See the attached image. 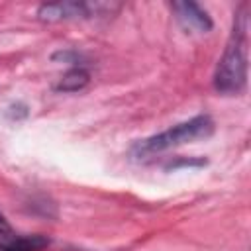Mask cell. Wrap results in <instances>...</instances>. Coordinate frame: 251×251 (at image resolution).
<instances>
[{"instance_id": "5b68a950", "label": "cell", "mask_w": 251, "mask_h": 251, "mask_svg": "<svg viewBox=\"0 0 251 251\" xmlns=\"http://www.w3.org/2000/svg\"><path fill=\"white\" fill-rule=\"evenodd\" d=\"M173 12L176 16V20L186 27V29H192V31H200V33H206L212 29V18L210 14L198 6L196 2H173Z\"/></svg>"}, {"instance_id": "277c9868", "label": "cell", "mask_w": 251, "mask_h": 251, "mask_svg": "<svg viewBox=\"0 0 251 251\" xmlns=\"http://www.w3.org/2000/svg\"><path fill=\"white\" fill-rule=\"evenodd\" d=\"M49 245L43 235H20L0 212V251H41Z\"/></svg>"}, {"instance_id": "3957f363", "label": "cell", "mask_w": 251, "mask_h": 251, "mask_svg": "<svg viewBox=\"0 0 251 251\" xmlns=\"http://www.w3.org/2000/svg\"><path fill=\"white\" fill-rule=\"evenodd\" d=\"M112 12L110 4L102 2H55V4H41L37 8V18L41 22H61L73 18H92Z\"/></svg>"}, {"instance_id": "8992f818", "label": "cell", "mask_w": 251, "mask_h": 251, "mask_svg": "<svg viewBox=\"0 0 251 251\" xmlns=\"http://www.w3.org/2000/svg\"><path fill=\"white\" fill-rule=\"evenodd\" d=\"M88 80H90V75H88V71L86 69H82V67H73L71 71H67L61 78H59V82H57V90L59 92H78V90H82L86 84H88Z\"/></svg>"}, {"instance_id": "6da1fadb", "label": "cell", "mask_w": 251, "mask_h": 251, "mask_svg": "<svg viewBox=\"0 0 251 251\" xmlns=\"http://www.w3.org/2000/svg\"><path fill=\"white\" fill-rule=\"evenodd\" d=\"M247 16L243 10L233 20L229 41L218 61L214 73V86L222 94H239L247 82Z\"/></svg>"}, {"instance_id": "52a82bcc", "label": "cell", "mask_w": 251, "mask_h": 251, "mask_svg": "<svg viewBox=\"0 0 251 251\" xmlns=\"http://www.w3.org/2000/svg\"><path fill=\"white\" fill-rule=\"evenodd\" d=\"M51 59H53V61H63V63L78 65L82 57H80L76 51H57V53H53V57H51Z\"/></svg>"}, {"instance_id": "7a4b0ae2", "label": "cell", "mask_w": 251, "mask_h": 251, "mask_svg": "<svg viewBox=\"0 0 251 251\" xmlns=\"http://www.w3.org/2000/svg\"><path fill=\"white\" fill-rule=\"evenodd\" d=\"M214 133V122L210 116H194L182 124H176L161 133H155L147 139H141L133 147L135 157H149L184 143H192L198 139H206Z\"/></svg>"}]
</instances>
